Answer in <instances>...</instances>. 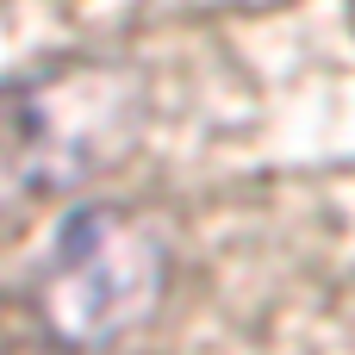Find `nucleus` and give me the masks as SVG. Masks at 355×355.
Segmentation results:
<instances>
[{
  "label": "nucleus",
  "mask_w": 355,
  "mask_h": 355,
  "mask_svg": "<svg viewBox=\"0 0 355 355\" xmlns=\"http://www.w3.org/2000/svg\"><path fill=\"white\" fill-rule=\"evenodd\" d=\"M144 131V81L119 62H50L0 81V218L112 168Z\"/></svg>",
  "instance_id": "nucleus-2"
},
{
  "label": "nucleus",
  "mask_w": 355,
  "mask_h": 355,
  "mask_svg": "<svg viewBox=\"0 0 355 355\" xmlns=\"http://www.w3.org/2000/svg\"><path fill=\"white\" fill-rule=\"evenodd\" d=\"M175 243L144 206H81L56 225L25 281V312L50 349L94 355L144 331L168 293Z\"/></svg>",
  "instance_id": "nucleus-1"
}]
</instances>
